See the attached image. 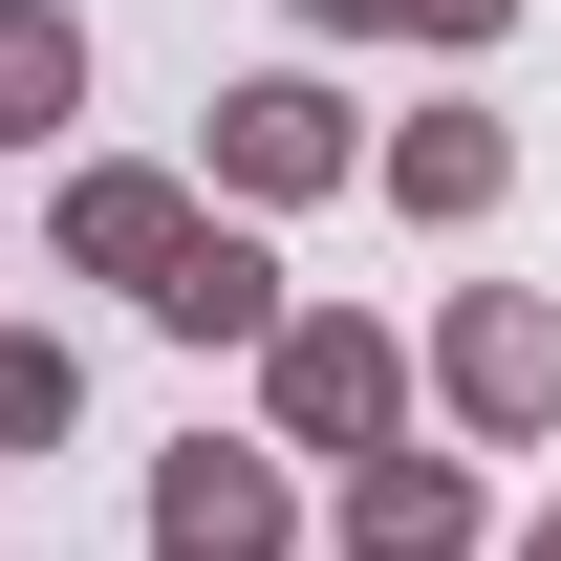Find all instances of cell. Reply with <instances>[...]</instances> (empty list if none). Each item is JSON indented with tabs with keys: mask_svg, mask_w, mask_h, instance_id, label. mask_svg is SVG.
Listing matches in <instances>:
<instances>
[{
	"mask_svg": "<svg viewBox=\"0 0 561 561\" xmlns=\"http://www.w3.org/2000/svg\"><path fill=\"white\" fill-rule=\"evenodd\" d=\"M66 108V22H0V130H44Z\"/></svg>",
	"mask_w": 561,
	"mask_h": 561,
	"instance_id": "6da1fadb",
	"label": "cell"
}]
</instances>
